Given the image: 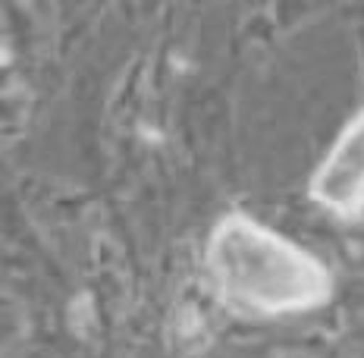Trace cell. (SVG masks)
<instances>
[{"label": "cell", "instance_id": "2", "mask_svg": "<svg viewBox=\"0 0 364 358\" xmlns=\"http://www.w3.org/2000/svg\"><path fill=\"white\" fill-rule=\"evenodd\" d=\"M308 195L336 220L364 217V107L346 120L308 179Z\"/></svg>", "mask_w": 364, "mask_h": 358}, {"label": "cell", "instance_id": "1", "mask_svg": "<svg viewBox=\"0 0 364 358\" xmlns=\"http://www.w3.org/2000/svg\"><path fill=\"white\" fill-rule=\"evenodd\" d=\"M204 273L226 308L252 317L311 315L333 299V270L314 251L245 211H226L204 239Z\"/></svg>", "mask_w": 364, "mask_h": 358}]
</instances>
